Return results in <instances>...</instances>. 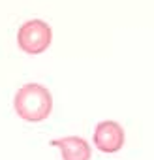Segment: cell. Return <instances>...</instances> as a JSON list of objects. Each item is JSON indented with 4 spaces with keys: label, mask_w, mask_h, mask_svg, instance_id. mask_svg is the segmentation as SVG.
Returning <instances> with one entry per match:
<instances>
[{
    "label": "cell",
    "mask_w": 154,
    "mask_h": 160,
    "mask_svg": "<svg viewBox=\"0 0 154 160\" xmlns=\"http://www.w3.org/2000/svg\"><path fill=\"white\" fill-rule=\"evenodd\" d=\"M13 109L23 121L40 122L51 115L53 96L47 87L40 83H26L17 91L13 98Z\"/></svg>",
    "instance_id": "obj_1"
},
{
    "label": "cell",
    "mask_w": 154,
    "mask_h": 160,
    "mask_svg": "<svg viewBox=\"0 0 154 160\" xmlns=\"http://www.w3.org/2000/svg\"><path fill=\"white\" fill-rule=\"evenodd\" d=\"M53 40L51 27L41 19H30L23 23L17 30V45L26 55H40L43 53Z\"/></svg>",
    "instance_id": "obj_2"
},
{
    "label": "cell",
    "mask_w": 154,
    "mask_h": 160,
    "mask_svg": "<svg viewBox=\"0 0 154 160\" xmlns=\"http://www.w3.org/2000/svg\"><path fill=\"white\" fill-rule=\"evenodd\" d=\"M94 145L102 152H117L124 145V130L115 121H102L94 128Z\"/></svg>",
    "instance_id": "obj_3"
},
{
    "label": "cell",
    "mask_w": 154,
    "mask_h": 160,
    "mask_svg": "<svg viewBox=\"0 0 154 160\" xmlns=\"http://www.w3.org/2000/svg\"><path fill=\"white\" fill-rule=\"evenodd\" d=\"M53 145L60 149L62 160H90L92 156V149L89 141L79 136H66V138L53 139Z\"/></svg>",
    "instance_id": "obj_4"
}]
</instances>
